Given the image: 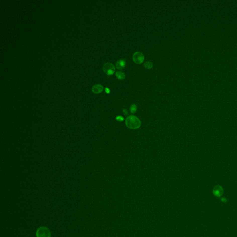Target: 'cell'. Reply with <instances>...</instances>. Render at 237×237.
Returning a JSON list of instances; mask_svg holds the SVG:
<instances>
[{"label": "cell", "mask_w": 237, "mask_h": 237, "mask_svg": "<svg viewBox=\"0 0 237 237\" xmlns=\"http://www.w3.org/2000/svg\"><path fill=\"white\" fill-rule=\"evenodd\" d=\"M126 65V60L124 59H120L116 63V67L118 70H123L125 67Z\"/></svg>", "instance_id": "6"}, {"label": "cell", "mask_w": 237, "mask_h": 237, "mask_svg": "<svg viewBox=\"0 0 237 237\" xmlns=\"http://www.w3.org/2000/svg\"><path fill=\"white\" fill-rule=\"evenodd\" d=\"M116 77L119 80H123L125 78V75L123 72L118 71L116 73Z\"/></svg>", "instance_id": "8"}, {"label": "cell", "mask_w": 237, "mask_h": 237, "mask_svg": "<svg viewBox=\"0 0 237 237\" xmlns=\"http://www.w3.org/2000/svg\"><path fill=\"white\" fill-rule=\"evenodd\" d=\"M126 125L131 129H137L141 126V122L139 118L134 116H130L126 120Z\"/></svg>", "instance_id": "1"}, {"label": "cell", "mask_w": 237, "mask_h": 237, "mask_svg": "<svg viewBox=\"0 0 237 237\" xmlns=\"http://www.w3.org/2000/svg\"><path fill=\"white\" fill-rule=\"evenodd\" d=\"M105 92H106L107 94H109L110 93V90L108 88H105Z\"/></svg>", "instance_id": "12"}, {"label": "cell", "mask_w": 237, "mask_h": 237, "mask_svg": "<svg viewBox=\"0 0 237 237\" xmlns=\"http://www.w3.org/2000/svg\"><path fill=\"white\" fill-rule=\"evenodd\" d=\"M223 189L220 185H216L214 186L213 189V195L216 197H220L223 194Z\"/></svg>", "instance_id": "5"}, {"label": "cell", "mask_w": 237, "mask_h": 237, "mask_svg": "<svg viewBox=\"0 0 237 237\" xmlns=\"http://www.w3.org/2000/svg\"><path fill=\"white\" fill-rule=\"evenodd\" d=\"M137 106L135 104H133L131 105L130 107V111L131 113H135L137 110Z\"/></svg>", "instance_id": "10"}, {"label": "cell", "mask_w": 237, "mask_h": 237, "mask_svg": "<svg viewBox=\"0 0 237 237\" xmlns=\"http://www.w3.org/2000/svg\"><path fill=\"white\" fill-rule=\"evenodd\" d=\"M144 66L145 68L147 69H151L153 67V64L151 62L147 61L144 64Z\"/></svg>", "instance_id": "9"}, {"label": "cell", "mask_w": 237, "mask_h": 237, "mask_svg": "<svg viewBox=\"0 0 237 237\" xmlns=\"http://www.w3.org/2000/svg\"><path fill=\"white\" fill-rule=\"evenodd\" d=\"M116 119L118 120V121H122L123 120V118L122 116H117Z\"/></svg>", "instance_id": "11"}, {"label": "cell", "mask_w": 237, "mask_h": 237, "mask_svg": "<svg viewBox=\"0 0 237 237\" xmlns=\"http://www.w3.org/2000/svg\"><path fill=\"white\" fill-rule=\"evenodd\" d=\"M36 237H50L51 233L49 228L41 226L38 228L36 232Z\"/></svg>", "instance_id": "2"}, {"label": "cell", "mask_w": 237, "mask_h": 237, "mask_svg": "<svg viewBox=\"0 0 237 237\" xmlns=\"http://www.w3.org/2000/svg\"><path fill=\"white\" fill-rule=\"evenodd\" d=\"M123 112L124 113V114L125 115H127V113H128V112H127V110L126 109H124L123 110Z\"/></svg>", "instance_id": "14"}, {"label": "cell", "mask_w": 237, "mask_h": 237, "mask_svg": "<svg viewBox=\"0 0 237 237\" xmlns=\"http://www.w3.org/2000/svg\"><path fill=\"white\" fill-rule=\"evenodd\" d=\"M103 71L107 75H113L115 72V68L114 65L111 63H107L103 65Z\"/></svg>", "instance_id": "3"}, {"label": "cell", "mask_w": 237, "mask_h": 237, "mask_svg": "<svg viewBox=\"0 0 237 237\" xmlns=\"http://www.w3.org/2000/svg\"><path fill=\"white\" fill-rule=\"evenodd\" d=\"M92 91L95 94L100 93L103 90V87L101 84L95 85L92 88Z\"/></svg>", "instance_id": "7"}, {"label": "cell", "mask_w": 237, "mask_h": 237, "mask_svg": "<svg viewBox=\"0 0 237 237\" xmlns=\"http://www.w3.org/2000/svg\"><path fill=\"white\" fill-rule=\"evenodd\" d=\"M132 58L133 62L137 64H141L144 62L145 60V57L144 55L141 52L139 51L134 53Z\"/></svg>", "instance_id": "4"}, {"label": "cell", "mask_w": 237, "mask_h": 237, "mask_svg": "<svg viewBox=\"0 0 237 237\" xmlns=\"http://www.w3.org/2000/svg\"><path fill=\"white\" fill-rule=\"evenodd\" d=\"M221 201H222V202H227L226 199L224 198V197H223V198H221Z\"/></svg>", "instance_id": "13"}]
</instances>
